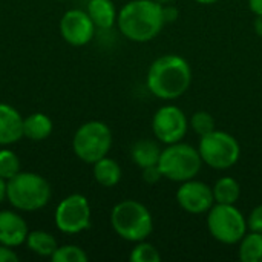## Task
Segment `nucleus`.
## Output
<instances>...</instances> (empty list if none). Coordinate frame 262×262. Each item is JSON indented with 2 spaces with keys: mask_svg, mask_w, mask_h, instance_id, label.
Returning a JSON list of instances; mask_svg holds the SVG:
<instances>
[{
  "mask_svg": "<svg viewBox=\"0 0 262 262\" xmlns=\"http://www.w3.org/2000/svg\"><path fill=\"white\" fill-rule=\"evenodd\" d=\"M192 80L190 63L178 54H166L150 63L146 86L154 97L163 101H173L189 91Z\"/></svg>",
  "mask_w": 262,
  "mask_h": 262,
  "instance_id": "obj_1",
  "label": "nucleus"
},
{
  "mask_svg": "<svg viewBox=\"0 0 262 262\" xmlns=\"http://www.w3.org/2000/svg\"><path fill=\"white\" fill-rule=\"evenodd\" d=\"M164 25L163 5L155 0H130L121 6L117 17L120 32L135 43L152 41Z\"/></svg>",
  "mask_w": 262,
  "mask_h": 262,
  "instance_id": "obj_2",
  "label": "nucleus"
},
{
  "mask_svg": "<svg viewBox=\"0 0 262 262\" xmlns=\"http://www.w3.org/2000/svg\"><path fill=\"white\" fill-rule=\"evenodd\" d=\"M112 230L127 243L147 239L154 232V218L150 210L137 200H123L111 210Z\"/></svg>",
  "mask_w": 262,
  "mask_h": 262,
  "instance_id": "obj_3",
  "label": "nucleus"
},
{
  "mask_svg": "<svg viewBox=\"0 0 262 262\" xmlns=\"http://www.w3.org/2000/svg\"><path fill=\"white\" fill-rule=\"evenodd\" d=\"M51 186L35 172H18L6 181V201L17 212H37L51 201Z\"/></svg>",
  "mask_w": 262,
  "mask_h": 262,
  "instance_id": "obj_4",
  "label": "nucleus"
},
{
  "mask_svg": "<svg viewBox=\"0 0 262 262\" xmlns=\"http://www.w3.org/2000/svg\"><path fill=\"white\" fill-rule=\"evenodd\" d=\"M203 160L198 147H193L184 141L167 144L161 150L158 167L163 178L172 183H184L193 180L200 175L203 167Z\"/></svg>",
  "mask_w": 262,
  "mask_h": 262,
  "instance_id": "obj_5",
  "label": "nucleus"
},
{
  "mask_svg": "<svg viewBox=\"0 0 262 262\" xmlns=\"http://www.w3.org/2000/svg\"><path fill=\"white\" fill-rule=\"evenodd\" d=\"M206 226L210 236L224 246H238L249 232L247 216L236 204H213L206 213Z\"/></svg>",
  "mask_w": 262,
  "mask_h": 262,
  "instance_id": "obj_6",
  "label": "nucleus"
},
{
  "mask_svg": "<svg viewBox=\"0 0 262 262\" xmlns=\"http://www.w3.org/2000/svg\"><path fill=\"white\" fill-rule=\"evenodd\" d=\"M114 137L111 127L98 120L83 123L74 134L72 150L78 160L86 164H94L95 161L107 157L112 149Z\"/></svg>",
  "mask_w": 262,
  "mask_h": 262,
  "instance_id": "obj_7",
  "label": "nucleus"
},
{
  "mask_svg": "<svg viewBox=\"0 0 262 262\" xmlns=\"http://www.w3.org/2000/svg\"><path fill=\"white\" fill-rule=\"evenodd\" d=\"M198 152L203 163L210 169L227 170L238 164L241 158V144L232 134L215 129L210 134L200 137Z\"/></svg>",
  "mask_w": 262,
  "mask_h": 262,
  "instance_id": "obj_8",
  "label": "nucleus"
},
{
  "mask_svg": "<svg viewBox=\"0 0 262 262\" xmlns=\"http://www.w3.org/2000/svg\"><path fill=\"white\" fill-rule=\"evenodd\" d=\"M92 209L89 200L81 193H72L63 198L54 212L55 227L64 235H78L91 227Z\"/></svg>",
  "mask_w": 262,
  "mask_h": 262,
  "instance_id": "obj_9",
  "label": "nucleus"
},
{
  "mask_svg": "<svg viewBox=\"0 0 262 262\" xmlns=\"http://www.w3.org/2000/svg\"><path fill=\"white\" fill-rule=\"evenodd\" d=\"M189 132V118L177 104H164L152 117V134L164 146L183 141Z\"/></svg>",
  "mask_w": 262,
  "mask_h": 262,
  "instance_id": "obj_10",
  "label": "nucleus"
},
{
  "mask_svg": "<svg viewBox=\"0 0 262 262\" xmlns=\"http://www.w3.org/2000/svg\"><path fill=\"white\" fill-rule=\"evenodd\" d=\"M175 198L178 206L190 215H206L215 204L212 186L196 178L180 183Z\"/></svg>",
  "mask_w": 262,
  "mask_h": 262,
  "instance_id": "obj_11",
  "label": "nucleus"
},
{
  "mask_svg": "<svg viewBox=\"0 0 262 262\" xmlns=\"http://www.w3.org/2000/svg\"><path fill=\"white\" fill-rule=\"evenodd\" d=\"M97 26L89 17L88 11L68 9L60 18V34L63 40L75 48L86 46L92 41Z\"/></svg>",
  "mask_w": 262,
  "mask_h": 262,
  "instance_id": "obj_12",
  "label": "nucleus"
},
{
  "mask_svg": "<svg viewBox=\"0 0 262 262\" xmlns=\"http://www.w3.org/2000/svg\"><path fill=\"white\" fill-rule=\"evenodd\" d=\"M29 229L25 218L15 210H0V244L20 247L26 243Z\"/></svg>",
  "mask_w": 262,
  "mask_h": 262,
  "instance_id": "obj_13",
  "label": "nucleus"
},
{
  "mask_svg": "<svg viewBox=\"0 0 262 262\" xmlns=\"http://www.w3.org/2000/svg\"><path fill=\"white\" fill-rule=\"evenodd\" d=\"M23 138V117L8 103H0V146H11Z\"/></svg>",
  "mask_w": 262,
  "mask_h": 262,
  "instance_id": "obj_14",
  "label": "nucleus"
},
{
  "mask_svg": "<svg viewBox=\"0 0 262 262\" xmlns=\"http://www.w3.org/2000/svg\"><path fill=\"white\" fill-rule=\"evenodd\" d=\"M86 11L97 29H111L117 25L118 11L112 0H89Z\"/></svg>",
  "mask_w": 262,
  "mask_h": 262,
  "instance_id": "obj_15",
  "label": "nucleus"
},
{
  "mask_svg": "<svg viewBox=\"0 0 262 262\" xmlns=\"http://www.w3.org/2000/svg\"><path fill=\"white\" fill-rule=\"evenodd\" d=\"M52 120L43 112H34L23 118V137L31 141H43L52 134Z\"/></svg>",
  "mask_w": 262,
  "mask_h": 262,
  "instance_id": "obj_16",
  "label": "nucleus"
},
{
  "mask_svg": "<svg viewBox=\"0 0 262 262\" xmlns=\"http://www.w3.org/2000/svg\"><path fill=\"white\" fill-rule=\"evenodd\" d=\"M92 175L100 186L109 189V187H115L121 181L123 172L120 164L114 158L103 157L101 160L92 164Z\"/></svg>",
  "mask_w": 262,
  "mask_h": 262,
  "instance_id": "obj_17",
  "label": "nucleus"
},
{
  "mask_svg": "<svg viewBox=\"0 0 262 262\" xmlns=\"http://www.w3.org/2000/svg\"><path fill=\"white\" fill-rule=\"evenodd\" d=\"M161 147L154 140H138L130 149V158L138 169L158 164L161 157Z\"/></svg>",
  "mask_w": 262,
  "mask_h": 262,
  "instance_id": "obj_18",
  "label": "nucleus"
},
{
  "mask_svg": "<svg viewBox=\"0 0 262 262\" xmlns=\"http://www.w3.org/2000/svg\"><path fill=\"white\" fill-rule=\"evenodd\" d=\"M216 204H236L241 198V184L233 177H221L212 186Z\"/></svg>",
  "mask_w": 262,
  "mask_h": 262,
  "instance_id": "obj_19",
  "label": "nucleus"
},
{
  "mask_svg": "<svg viewBox=\"0 0 262 262\" xmlns=\"http://www.w3.org/2000/svg\"><path fill=\"white\" fill-rule=\"evenodd\" d=\"M25 244L32 253H35V255H38L41 258H51L52 253L58 247V243H57L55 236L45 232V230H32V232H29Z\"/></svg>",
  "mask_w": 262,
  "mask_h": 262,
  "instance_id": "obj_20",
  "label": "nucleus"
},
{
  "mask_svg": "<svg viewBox=\"0 0 262 262\" xmlns=\"http://www.w3.org/2000/svg\"><path fill=\"white\" fill-rule=\"evenodd\" d=\"M238 258L243 262H262V233H246L238 243Z\"/></svg>",
  "mask_w": 262,
  "mask_h": 262,
  "instance_id": "obj_21",
  "label": "nucleus"
},
{
  "mask_svg": "<svg viewBox=\"0 0 262 262\" xmlns=\"http://www.w3.org/2000/svg\"><path fill=\"white\" fill-rule=\"evenodd\" d=\"M18 172H21L20 158L17 157L15 152L8 149V146H3L0 149V178L9 181Z\"/></svg>",
  "mask_w": 262,
  "mask_h": 262,
  "instance_id": "obj_22",
  "label": "nucleus"
},
{
  "mask_svg": "<svg viewBox=\"0 0 262 262\" xmlns=\"http://www.w3.org/2000/svg\"><path fill=\"white\" fill-rule=\"evenodd\" d=\"M189 127L198 137H204V135L213 132L216 129V123H215V118H213V115L210 112H207V111H196L189 118Z\"/></svg>",
  "mask_w": 262,
  "mask_h": 262,
  "instance_id": "obj_23",
  "label": "nucleus"
},
{
  "mask_svg": "<svg viewBox=\"0 0 262 262\" xmlns=\"http://www.w3.org/2000/svg\"><path fill=\"white\" fill-rule=\"evenodd\" d=\"M89 259L88 253L75 244H64L58 246L57 250L52 253V262H86Z\"/></svg>",
  "mask_w": 262,
  "mask_h": 262,
  "instance_id": "obj_24",
  "label": "nucleus"
},
{
  "mask_svg": "<svg viewBox=\"0 0 262 262\" xmlns=\"http://www.w3.org/2000/svg\"><path fill=\"white\" fill-rule=\"evenodd\" d=\"M129 259L132 262H160L161 255H160V250L154 244L144 239V241L135 243L134 249L130 250Z\"/></svg>",
  "mask_w": 262,
  "mask_h": 262,
  "instance_id": "obj_25",
  "label": "nucleus"
},
{
  "mask_svg": "<svg viewBox=\"0 0 262 262\" xmlns=\"http://www.w3.org/2000/svg\"><path fill=\"white\" fill-rule=\"evenodd\" d=\"M247 227H249V232L262 233V204L253 207V210L247 216Z\"/></svg>",
  "mask_w": 262,
  "mask_h": 262,
  "instance_id": "obj_26",
  "label": "nucleus"
},
{
  "mask_svg": "<svg viewBox=\"0 0 262 262\" xmlns=\"http://www.w3.org/2000/svg\"><path fill=\"white\" fill-rule=\"evenodd\" d=\"M141 173H143V181L147 183V184H157L163 178V173H161L158 164L141 169Z\"/></svg>",
  "mask_w": 262,
  "mask_h": 262,
  "instance_id": "obj_27",
  "label": "nucleus"
},
{
  "mask_svg": "<svg viewBox=\"0 0 262 262\" xmlns=\"http://www.w3.org/2000/svg\"><path fill=\"white\" fill-rule=\"evenodd\" d=\"M18 261V255L15 253V250L12 247L3 246L0 244V262H17Z\"/></svg>",
  "mask_w": 262,
  "mask_h": 262,
  "instance_id": "obj_28",
  "label": "nucleus"
},
{
  "mask_svg": "<svg viewBox=\"0 0 262 262\" xmlns=\"http://www.w3.org/2000/svg\"><path fill=\"white\" fill-rule=\"evenodd\" d=\"M163 15L166 23H172L178 18V9L172 5H163Z\"/></svg>",
  "mask_w": 262,
  "mask_h": 262,
  "instance_id": "obj_29",
  "label": "nucleus"
},
{
  "mask_svg": "<svg viewBox=\"0 0 262 262\" xmlns=\"http://www.w3.org/2000/svg\"><path fill=\"white\" fill-rule=\"evenodd\" d=\"M249 9H250L255 15H261L262 0H249Z\"/></svg>",
  "mask_w": 262,
  "mask_h": 262,
  "instance_id": "obj_30",
  "label": "nucleus"
},
{
  "mask_svg": "<svg viewBox=\"0 0 262 262\" xmlns=\"http://www.w3.org/2000/svg\"><path fill=\"white\" fill-rule=\"evenodd\" d=\"M253 29L256 32V35L262 38V14L261 15H255V21H253Z\"/></svg>",
  "mask_w": 262,
  "mask_h": 262,
  "instance_id": "obj_31",
  "label": "nucleus"
},
{
  "mask_svg": "<svg viewBox=\"0 0 262 262\" xmlns=\"http://www.w3.org/2000/svg\"><path fill=\"white\" fill-rule=\"evenodd\" d=\"M6 200V181L0 178V204Z\"/></svg>",
  "mask_w": 262,
  "mask_h": 262,
  "instance_id": "obj_32",
  "label": "nucleus"
},
{
  "mask_svg": "<svg viewBox=\"0 0 262 262\" xmlns=\"http://www.w3.org/2000/svg\"><path fill=\"white\" fill-rule=\"evenodd\" d=\"M196 3H200V5H215L216 2H220V0H195Z\"/></svg>",
  "mask_w": 262,
  "mask_h": 262,
  "instance_id": "obj_33",
  "label": "nucleus"
},
{
  "mask_svg": "<svg viewBox=\"0 0 262 262\" xmlns=\"http://www.w3.org/2000/svg\"><path fill=\"white\" fill-rule=\"evenodd\" d=\"M155 2H158L160 5H169V3H172V0H155Z\"/></svg>",
  "mask_w": 262,
  "mask_h": 262,
  "instance_id": "obj_34",
  "label": "nucleus"
}]
</instances>
